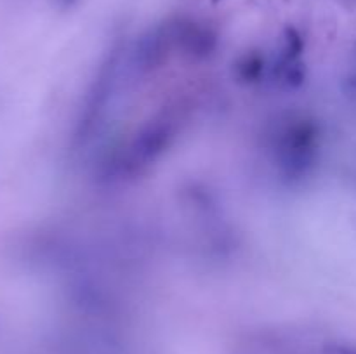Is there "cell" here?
<instances>
[{
  "mask_svg": "<svg viewBox=\"0 0 356 354\" xmlns=\"http://www.w3.org/2000/svg\"><path fill=\"white\" fill-rule=\"evenodd\" d=\"M270 151L278 177L291 186L302 184L318 163V125L308 117H289L271 134Z\"/></svg>",
  "mask_w": 356,
  "mask_h": 354,
  "instance_id": "1",
  "label": "cell"
},
{
  "mask_svg": "<svg viewBox=\"0 0 356 354\" xmlns=\"http://www.w3.org/2000/svg\"><path fill=\"white\" fill-rule=\"evenodd\" d=\"M233 73H235L236 80L245 85L261 82V78L264 76V58L257 52H247L236 59V62L233 65Z\"/></svg>",
  "mask_w": 356,
  "mask_h": 354,
  "instance_id": "7",
  "label": "cell"
},
{
  "mask_svg": "<svg viewBox=\"0 0 356 354\" xmlns=\"http://www.w3.org/2000/svg\"><path fill=\"white\" fill-rule=\"evenodd\" d=\"M73 2H75V0H59V3H61V6H65V7H70Z\"/></svg>",
  "mask_w": 356,
  "mask_h": 354,
  "instance_id": "9",
  "label": "cell"
},
{
  "mask_svg": "<svg viewBox=\"0 0 356 354\" xmlns=\"http://www.w3.org/2000/svg\"><path fill=\"white\" fill-rule=\"evenodd\" d=\"M212 2H214V3H218V2H221V0H212Z\"/></svg>",
  "mask_w": 356,
  "mask_h": 354,
  "instance_id": "10",
  "label": "cell"
},
{
  "mask_svg": "<svg viewBox=\"0 0 356 354\" xmlns=\"http://www.w3.org/2000/svg\"><path fill=\"white\" fill-rule=\"evenodd\" d=\"M179 113L174 110H163L146 120L122 149L117 163L118 172L125 177L148 172L172 148L179 135Z\"/></svg>",
  "mask_w": 356,
  "mask_h": 354,
  "instance_id": "2",
  "label": "cell"
},
{
  "mask_svg": "<svg viewBox=\"0 0 356 354\" xmlns=\"http://www.w3.org/2000/svg\"><path fill=\"white\" fill-rule=\"evenodd\" d=\"M174 51L190 61H205L216 52L219 44L218 33L204 23L181 19L167 24Z\"/></svg>",
  "mask_w": 356,
  "mask_h": 354,
  "instance_id": "4",
  "label": "cell"
},
{
  "mask_svg": "<svg viewBox=\"0 0 356 354\" xmlns=\"http://www.w3.org/2000/svg\"><path fill=\"white\" fill-rule=\"evenodd\" d=\"M323 354H356V347L346 344H329L323 347Z\"/></svg>",
  "mask_w": 356,
  "mask_h": 354,
  "instance_id": "8",
  "label": "cell"
},
{
  "mask_svg": "<svg viewBox=\"0 0 356 354\" xmlns=\"http://www.w3.org/2000/svg\"><path fill=\"white\" fill-rule=\"evenodd\" d=\"M172 51V42H170V35L167 26L148 31V33L139 38L134 51H132V69L139 76L155 73L156 69H160L169 61V54Z\"/></svg>",
  "mask_w": 356,
  "mask_h": 354,
  "instance_id": "6",
  "label": "cell"
},
{
  "mask_svg": "<svg viewBox=\"0 0 356 354\" xmlns=\"http://www.w3.org/2000/svg\"><path fill=\"white\" fill-rule=\"evenodd\" d=\"M305 56V38L294 26H287L282 35V45L273 65L275 83L282 89L294 90L305 83L306 65L302 61Z\"/></svg>",
  "mask_w": 356,
  "mask_h": 354,
  "instance_id": "5",
  "label": "cell"
},
{
  "mask_svg": "<svg viewBox=\"0 0 356 354\" xmlns=\"http://www.w3.org/2000/svg\"><path fill=\"white\" fill-rule=\"evenodd\" d=\"M117 68L118 54L113 52L104 59L92 83L87 89L86 99H83L79 118H76L75 132H73V142L76 146H83L86 142H89L94 132H97L99 125L103 124L115 89V82H117Z\"/></svg>",
  "mask_w": 356,
  "mask_h": 354,
  "instance_id": "3",
  "label": "cell"
}]
</instances>
